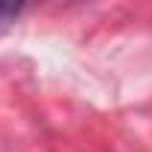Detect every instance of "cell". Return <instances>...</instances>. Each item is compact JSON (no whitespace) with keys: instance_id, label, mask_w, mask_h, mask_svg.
<instances>
[{"instance_id":"1","label":"cell","mask_w":152,"mask_h":152,"mask_svg":"<svg viewBox=\"0 0 152 152\" xmlns=\"http://www.w3.org/2000/svg\"><path fill=\"white\" fill-rule=\"evenodd\" d=\"M18 15V6H0V30H6Z\"/></svg>"}]
</instances>
